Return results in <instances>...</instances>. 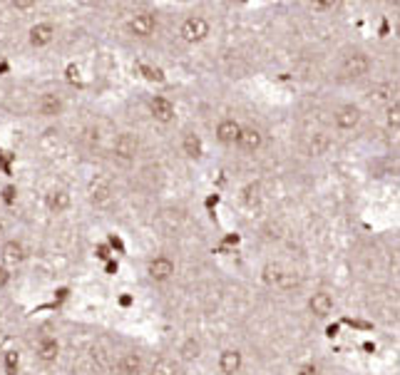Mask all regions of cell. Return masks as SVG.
<instances>
[{
  "label": "cell",
  "instance_id": "603a6c76",
  "mask_svg": "<svg viewBox=\"0 0 400 375\" xmlns=\"http://www.w3.org/2000/svg\"><path fill=\"white\" fill-rule=\"evenodd\" d=\"M179 353H182L184 360H197V358L202 356V343H199L197 338H187L184 343H182V348H179Z\"/></svg>",
  "mask_w": 400,
  "mask_h": 375
},
{
  "label": "cell",
  "instance_id": "3957f363",
  "mask_svg": "<svg viewBox=\"0 0 400 375\" xmlns=\"http://www.w3.org/2000/svg\"><path fill=\"white\" fill-rule=\"evenodd\" d=\"M154 28H157V15L147 10L132 15L130 23H127V30H130L135 37H149L154 32Z\"/></svg>",
  "mask_w": 400,
  "mask_h": 375
},
{
  "label": "cell",
  "instance_id": "ba28073f",
  "mask_svg": "<svg viewBox=\"0 0 400 375\" xmlns=\"http://www.w3.org/2000/svg\"><path fill=\"white\" fill-rule=\"evenodd\" d=\"M264 144V135L256 127H241L239 137H236V147L241 152H256Z\"/></svg>",
  "mask_w": 400,
  "mask_h": 375
},
{
  "label": "cell",
  "instance_id": "ac0fdd59",
  "mask_svg": "<svg viewBox=\"0 0 400 375\" xmlns=\"http://www.w3.org/2000/svg\"><path fill=\"white\" fill-rule=\"evenodd\" d=\"M110 182H107L105 177H95L93 184H90V202L93 204H105L110 202Z\"/></svg>",
  "mask_w": 400,
  "mask_h": 375
},
{
  "label": "cell",
  "instance_id": "4fadbf2b",
  "mask_svg": "<svg viewBox=\"0 0 400 375\" xmlns=\"http://www.w3.org/2000/svg\"><path fill=\"white\" fill-rule=\"evenodd\" d=\"M241 365H244V358H241V353L236 348L222 351V356H219V370L224 375H236L241 370Z\"/></svg>",
  "mask_w": 400,
  "mask_h": 375
},
{
  "label": "cell",
  "instance_id": "52a82bcc",
  "mask_svg": "<svg viewBox=\"0 0 400 375\" xmlns=\"http://www.w3.org/2000/svg\"><path fill=\"white\" fill-rule=\"evenodd\" d=\"M333 122H336L339 129H343V132H351V129H356L358 122H361V110H358L356 105H343L333 115Z\"/></svg>",
  "mask_w": 400,
  "mask_h": 375
},
{
  "label": "cell",
  "instance_id": "7a4b0ae2",
  "mask_svg": "<svg viewBox=\"0 0 400 375\" xmlns=\"http://www.w3.org/2000/svg\"><path fill=\"white\" fill-rule=\"evenodd\" d=\"M112 152H115L117 160H124V162L135 160L137 152H140V140H137V135H132V132H120V135L115 137Z\"/></svg>",
  "mask_w": 400,
  "mask_h": 375
},
{
  "label": "cell",
  "instance_id": "8992f818",
  "mask_svg": "<svg viewBox=\"0 0 400 375\" xmlns=\"http://www.w3.org/2000/svg\"><path fill=\"white\" fill-rule=\"evenodd\" d=\"M333 306H336V301H333V296L328 294V291H316V294L308 298V308H311V314H314L316 318L331 316Z\"/></svg>",
  "mask_w": 400,
  "mask_h": 375
},
{
  "label": "cell",
  "instance_id": "4316f807",
  "mask_svg": "<svg viewBox=\"0 0 400 375\" xmlns=\"http://www.w3.org/2000/svg\"><path fill=\"white\" fill-rule=\"evenodd\" d=\"M8 283H10V271H8L6 266L0 264V289H6Z\"/></svg>",
  "mask_w": 400,
  "mask_h": 375
},
{
  "label": "cell",
  "instance_id": "5b68a950",
  "mask_svg": "<svg viewBox=\"0 0 400 375\" xmlns=\"http://www.w3.org/2000/svg\"><path fill=\"white\" fill-rule=\"evenodd\" d=\"M370 73V57L365 52H351L343 60V75L348 77H365Z\"/></svg>",
  "mask_w": 400,
  "mask_h": 375
},
{
  "label": "cell",
  "instance_id": "2e32d148",
  "mask_svg": "<svg viewBox=\"0 0 400 375\" xmlns=\"http://www.w3.org/2000/svg\"><path fill=\"white\" fill-rule=\"evenodd\" d=\"M35 353H37V358H40L43 363H53V360L57 358V353H60V345H57L55 338H50V336H43V338L37 340Z\"/></svg>",
  "mask_w": 400,
  "mask_h": 375
},
{
  "label": "cell",
  "instance_id": "6da1fadb",
  "mask_svg": "<svg viewBox=\"0 0 400 375\" xmlns=\"http://www.w3.org/2000/svg\"><path fill=\"white\" fill-rule=\"evenodd\" d=\"M207 35H209V20L202 18V15H189L182 23V37L187 43H202Z\"/></svg>",
  "mask_w": 400,
  "mask_h": 375
},
{
  "label": "cell",
  "instance_id": "d6986e66",
  "mask_svg": "<svg viewBox=\"0 0 400 375\" xmlns=\"http://www.w3.org/2000/svg\"><path fill=\"white\" fill-rule=\"evenodd\" d=\"M45 202H48V209H50V211H55V214H62V211L70 209L73 199H70V194H68L65 189H55V191H50Z\"/></svg>",
  "mask_w": 400,
  "mask_h": 375
},
{
  "label": "cell",
  "instance_id": "7c38bea8",
  "mask_svg": "<svg viewBox=\"0 0 400 375\" xmlns=\"http://www.w3.org/2000/svg\"><path fill=\"white\" fill-rule=\"evenodd\" d=\"M149 112H152V117L157 119V122L162 124H169L174 119V105H172V99H166V97H154L152 102H149Z\"/></svg>",
  "mask_w": 400,
  "mask_h": 375
},
{
  "label": "cell",
  "instance_id": "8fae6325",
  "mask_svg": "<svg viewBox=\"0 0 400 375\" xmlns=\"http://www.w3.org/2000/svg\"><path fill=\"white\" fill-rule=\"evenodd\" d=\"M55 40V25L53 23H35L30 28V45L32 48H45Z\"/></svg>",
  "mask_w": 400,
  "mask_h": 375
},
{
  "label": "cell",
  "instance_id": "9c48e42d",
  "mask_svg": "<svg viewBox=\"0 0 400 375\" xmlns=\"http://www.w3.org/2000/svg\"><path fill=\"white\" fill-rule=\"evenodd\" d=\"M62 107H65V102L57 93H45L37 99V112L43 117H57V115H62Z\"/></svg>",
  "mask_w": 400,
  "mask_h": 375
},
{
  "label": "cell",
  "instance_id": "e0dca14e",
  "mask_svg": "<svg viewBox=\"0 0 400 375\" xmlns=\"http://www.w3.org/2000/svg\"><path fill=\"white\" fill-rule=\"evenodd\" d=\"M142 370H144V360L140 353L130 351L120 358V375H142Z\"/></svg>",
  "mask_w": 400,
  "mask_h": 375
},
{
  "label": "cell",
  "instance_id": "484cf974",
  "mask_svg": "<svg viewBox=\"0 0 400 375\" xmlns=\"http://www.w3.org/2000/svg\"><path fill=\"white\" fill-rule=\"evenodd\" d=\"M398 119H400V107H398V102H395V105L388 110V122L398 127Z\"/></svg>",
  "mask_w": 400,
  "mask_h": 375
},
{
  "label": "cell",
  "instance_id": "cb8c5ba5",
  "mask_svg": "<svg viewBox=\"0 0 400 375\" xmlns=\"http://www.w3.org/2000/svg\"><path fill=\"white\" fill-rule=\"evenodd\" d=\"M281 266L278 264H266L264 266V281L269 283V286H276L278 283V276H281Z\"/></svg>",
  "mask_w": 400,
  "mask_h": 375
},
{
  "label": "cell",
  "instance_id": "ffe728a7",
  "mask_svg": "<svg viewBox=\"0 0 400 375\" xmlns=\"http://www.w3.org/2000/svg\"><path fill=\"white\" fill-rule=\"evenodd\" d=\"M182 149H184V154L189 157V160H199V157L204 154L202 137H199L197 132H187V135L182 137Z\"/></svg>",
  "mask_w": 400,
  "mask_h": 375
},
{
  "label": "cell",
  "instance_id": "7402d4cb",
  "mask_svg": "<svg viewBox=\"0 0 400 375\" xmlns=\"http://www.w3.org/2000/svg\"><path fill=\"white\" fill-rule=\"evenodd\" d=\"M149 375H177V365H174L169 358H157V360L149 365Z\"/></svg>",
  "mask_w": 400,
  "mask_h": 375
},
{
  "label": "cell",
  "instance_id": "30bf717a",
  "mask_svg": "<svg viewBox=\"0 0 400 375\" xmlns=\"http://www.w3.org/2000/svg\"><path fill=\"white\" fill-rule=\"evenodd\" d=\"M0 258H3V266H6L8 271H10L12 266L23 264V258H25L23 244H20V241H6L3 249H0Z\"/></svg>",
  "mask_w": 400,
  "mask_h": 375
},
{
  "label": "cell",
  "instance_id": "d4e9b609",
  "mask_svg": "<svg viewBox=\"0 0 400 375\" xmlns=\"http://www.w3.org/2000/svg\"><path fill=\"white\" fill-rule=\"evenodd\" d=\"M244 202H247L249 206L259 204L261 202V186L259 184H249L247 189H244Z\"/></svg>",
  "mask_w": 400,
  "mask_h": 375
},
{
  "label": "cell",
  "instance_id": "44dd1931",
  "mask_svg": "<svg viewBox=\"0 0 400 375\" xmlns=\"http://www.w3.org/2000/svg\"><path fill=\"white\" fill-rule=\"evenodd\" d=\"M281 291H294V289H301V276L296 273V271H281V276H278V283H276Z\"/></svg>",
  "mask_w": 400,
  "mask_h": 375
},
{
  "label": "cell",
  "instance_id": "5bb4252c",
  "mask_svg": "<svg viewBox=\"0 0 400 375\" xmlns=\"http://www.w3.org/2000/svg\"><path fill=\"white\" fill-rule=\"evenodd\" d=\"M239 132H241V124L231 117L222 119V122L216 124V140L222 142V144H234Z\"/></svg>",
  "mask_w": 400,
  "mask_h": 375
},
{
  "label": "cell",
  "instance_id": "9a60e30c",
  "mask_svg": "<svg viewBox=\"0 0 400 375\" xmlns=\"http://www.w3.org/2000/svg\"><path fill=\"white\" fill-rule=\"evenodd\" d=\"M328 149H331V137H328L326 132H314V135L308 137L306 152L311 154V157H323Z\"/></svg>",
  "mask_w": 400,
  "mask_h": 375
},
{
  "label": "cell",
  "instance_id": "f1b7e54d",
  "mask_svg": "<svg viewBox=\"0 0 400 375\" xmlns=\"http://www.w3.org/2000/svg\"><path fill=\"white\" fill-rule=\"evenodd\" d=\"M318 375H321V373H318Z\"/></svg>",
  "mask_w": 400,
  "mask_h": 375
},
{
  "label": "cell",
  "instance_id": "83f0119b",
  "mask_svg": "<svg viewBox=\"0 0 400 375\" xmlns=\"http://www.w3.org/2000/svg\"><path fill=\"white\" fill-rule=\"evenodd\" d=\"M298 375H318V370H316L314 365H303V368L298 370Z\"/></svg>",
  "mask_w": 400,
  "mask_h": 375
},
{
  "label": "cell",
  "instance_id": "277c9868",
  "mask_svg": "<svg viewBox=\"0 0 400 375\" xmlns=\"http://www.w3.org/2000/svg\"><path fill=\"white\" fill-rule=\"evenodd\" d=\"M147 276L154 283H164L174 276V261L169 256H154L147 266Z\"/></svg>",
  "mask_w": 400,
  "mask_h": 375
}]
</instances>
